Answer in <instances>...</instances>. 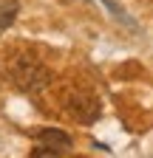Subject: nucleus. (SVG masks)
<instances>
[{
	"mask_svg": "<svg viewBox=\"0 0 153 158\" xmlns=\"http://www.w3.org/2000/svg\"><path fill=\"white\" fill-rule=\"evenodd\" d=\"M17 11H20L17 0H6V3H0V34H3L6 28H11V23L17 20Z\"/></svg>",
	"mask_w": 153,
	"mask_h": 158,
	"instance_id": "obj_4",
	"label": "nucleus"
},
{
	"mask_svg": "<svg viewBox=\"0 0 153 158\" xmlns=\"http://www.w3.org/2000/svg\"><path fill=\"white\" fill-rule=\"evenodd\" d=\"M9 73H11L14 88L23 93H40L51 85V71L40 62H34V59H17Z\"/></svg>",
	"mask_w": 153,
	"mask_h": 158,
	"instance_id": "obj_1",
	"label": "nucleus"
},
{
	"mask_svg": "<svg viewBox=\"0 0 153 158\" xmlns=\"http://www.w3.org/2000/svg\"><path fill=\"white\" fill-rule=\"evenodd\" d=\"M65 110H68V116L74 122H80V124H94L102 116L99 99L91 96V93H71L68 102H65Z\"/></svg>",
	"mask_w": 153,
	"mask_h": 158,
	"instance_id": "obj_2",
	"label": "nucleus"
},
{
	"mask_svg": "<svg viewBox=\"0 0 153 158\" xmlns=\"http://www.w3.org/2000/svg\"><path fill=\"white\" fill-rule=\"evenodd\" d=\"M102 3H105V6H108V9L113 11V17H116L119 23H125L128 28H136V23H133V20H128V14H125V11H122V9H119L116 3H113V0H102Z\"/></svg>",
	"mask_w": 153,
	"mask_h": 158,
	"instance_id": "obj_5",
	"label": "nucleus"
},
{
	"mask_svg": "<svg viewBox=\"0 0 153 158\" xmlns=\"http://www.w3.org/2000/svg\"><path fill=\"white\" fill-rule=\"evenodd\" d=\"M37 141H40L43 147L57 150L60 155H65V152L74 147V138H71L65 130H60V127H46V130H40V133H37Z\"/></svg>",
	"mask_w": 153,
	"mask_h": 158,
	"instance_id": "obj_3",
	"label": "nucleus"
}]
</instances>
